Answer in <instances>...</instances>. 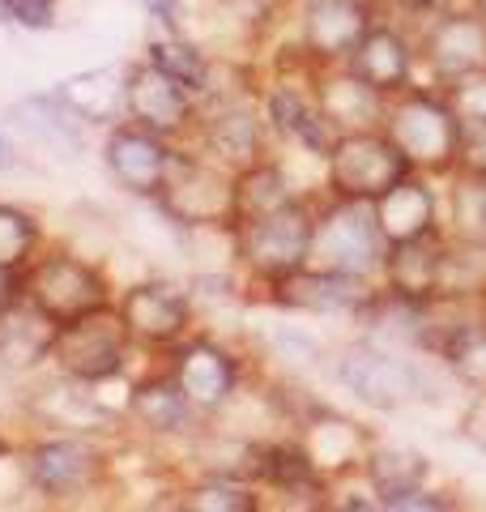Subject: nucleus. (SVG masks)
<instances>
[{
    "instance_id": "1",
    "label": "nucleus",
    "mask_w": 486,
    "mask_h": 512,
    "mask_svg": "<svg viewBox=\"0 0 486 512\" xmlns=\"http://www.w3.org/2000/svg\"><path fill=\"white\" fill-rule=\"evenodd\" d=\"M384 133L427 180H444L461 167V116L440 86H410L388 99Z\"/></svg>"
},
{
    "instance_id": "2",
    "label": "nucleus",
    "mask_w": 486,
    "mask_h": 512,
    "mask_svg": "<svg viewBox=\"0 0 486 512\" xmlns=\"http://www.w3.org/2000/svg\"><path fill=\"white\" fill-rule=\"evenodd\" d=\"M337 380H342V389L354 402H363L376 414H393L414 402H427V367L380 338L350 342L337 355Z\"/></svg>"
},
{
    "instance_id": "3",
    "label": "nucleus",
    "mask_w": 486,
    "mask_h": 512,
    "mask_svg": "<svg viewBox=\"0 0 486 512\" xmlns=\"http://www.w3.org/2000/svg\"><path fill=\"white\" fill-rule=\"evenodd\" d=\"M154 210L175 231H235V171L205 154H184L175 163L167 188L158 192Z\"/></svg>"
},
{
    "instance_id": "4",
    "label": "nucleus",
    "mask_w": 486,
    "mask_h": 512,
    "mask_svg": "<svg viewBox=\"0 0 486 512\" xmlns=\"http://www.w3.org/2000/svg\"><path fill=\"white\" fill-rule=\"evenodd\" d=\"M312 231H316V205L307 197L286 201L256 222L235 227V261L248 269L252 282H278L307 265L312 256Z\"/></svg>"
},
{
    "instance_id": "5",
    "label": "nucleus",
    "mask_w": 486,
    "mask_h": 512,
    "mask_svg": "<svg viewBox=\"0 0 486 512\" xmlns=\"http://www.w3.org/2000/svg\"><path fill=\"white\" fill-rule=\"evenodd\" d=\"M384 252H388V244H384L376 214H371L367 201L329 197L316 210L312 256H307V265L333 269V274H350V278H380Z\"/></svg>"
},
{
    "instance_id": "6",
    "label": "nucleus",
    "mask_w": 486,
    "mask_h": 512,
    "mask_svg": "<svg viewBox=\"0 0 486 512\" xmlns=\"http://www.w3.org/2000/svg\"><path fill=\"white\" fill-rule=\"evenodd\" d=\"M410 175V163L393 146L384 128L337 133L324 154V192L342 201H380L397 180Z\"/></svg>"
},
{
    "instance_id": "7",
    "label": "nucleus",
    "mask_w": 486,
    "mask_h": 512,
    "mask_svg": "<svg viewBox=\"0 0 486 512\" xmlns=\"http://www.w3.org/2000/svg\"><path fill=\"white\" fill-rule=\"evenodd\" d=\"M133 346L137 342L120 316V303L111 299L86 316L64 320L56 333V346H52V363L60 376L81 380V384H99V380H111L124 372Z\"/></svg>"
},
{
    "instance_id": "8",
    "label": "nucleus",
    "mask_w": 486,
    "mask_h": 512,
    "mask_svg": "<svg viewBox=\"0 0 486 512\" xmlns=\"http://www.w3.org/2000/svg\"><path fill=\"white\" fill-rule=\"evenodd\" d=\"M22 295L35 299L47 316L64 325V320H77V316L111 303V282L86 256L56 248L47 256H35V261L22 269Z\"/></svg>"
},
{
    "instance_id": "9",
    "label": "nucleus",
    "mask_w": 486,
    "mask_h": 512,
    "mask_svg": "<svg viewBox=\"0 0 486 512\" xmlns=\"http://www.w3.org/2000/svg\"><path fill=\"white\" fill-rule=\"evenodd\" d=\"M418 64L431 73L440 90H452L461 82L486 77V18L469 5H448L444 13L418 30Z\"/></svg>"
},
{
    "instance_id": "10",
    "label": "nucleus",
    "mask_w": 486,
    "mask_h": 512,
    "mask_svg": "<svg viewBox=\"0 0 486 512\" xmlns=\"http://www.w3.org/2000/svg\"><path fill=\"white\" fill-rule=\"evenodd\" d=\"M175 163H180V146L171 137H158L150 128L133 120H120L107 128L103 137V167L124 197L133 201H158V192L167 188Z\"/></svg>"
},
{
    "instance_id": "11",
    "label": "nucleus",
    "mask_w": 486,
    "mask_h": 512,
    "mask_svg": "<svg viewBox=\"0 0 486 512\" xmlns=\"http://www.w3.org/2000/svg\"><path fill=\"white\" fill-rule=\"evenodd\" d=\"M201 146L205 158H214L226 171H243L256 158H265V133H269V120H265V107H261V94H205L201 99Z\"/></svg>"
},
{
    "instance_id": "12",
    "label": "nucleus",
    "mask_w": 486,
    "mask_h": 512,
    "mask_svg": "<svg viewBox=\"0 0 486 512\" xmlns=\"http://www.w3.org/2000/svg\"><path fill=\"white\" fill-rule=\"evenodd\" d=\"M26 478L47 500H77L107 478V453L86 431H60L26 453Z\"/></svg>"
},
{
    "instance_id": "13",
    "label": "nucleus",
    "mask_w": 486,
    "mask_h": 512,
    "mask_svg": "<svg viewBox=\"0 0 486 512\" xmlns=\"http://www.w3.org/2000/svg\"><path fill=\"white\" fill-rule=\"evenodd\" d=\"M261 291H265V303H273L282 312L354 316V320H363L380 295L376 278H350V274H333V269H320V265H303L278 282H265Z\"/></svg>"
},
{
    "instance_id": "14",
    "label": "nucleus",
    "mask_w": 486,
    "mask_h": 512,
    "mask_svg": "<svg viewBox=\"0 0 486 512\" xmlns=\"http://www.w3.org/2000/svg\"><path fill=\"white\" fill-rule=\"evenodd\" d=\"M124 120L180 141L201 124V103L150 60H133L124 77Z\"/></svg>"
},
{
    "instance_id": "15",
    "label": "nucleus",
    "mask_w": 486,
    "mask_h": 512,
    "mask_svg": "<svg viewBox=\"0 0 486 512\" xmlns=\"http://www.w3.org/2000/svg\"><path fill=\"white\" fill-rule=\"evenodd\" d=\"M116 303L133 342L145 350H175L192 333V299L167 278H145L124 286Z\"/></svg>"
},
{
    "instance_id": "16",
    "label": "nucleus",
    "mask_w": 486,
    "mask_h": 512,
    "mask_svg": "<svg viewBox=\"0 0 486 512\" xmlns=\"http://www.w3.org/2000/svg\"><path fill=\"white\" fill-rule=\"evenodd\" d=\"M171 376H175V384L184 389V397L192 402V410H197L201 419L222 414L239 393L235 350H226L222 342L205 338V333H192V338H184L171 350Z\"/></svg>"
},
{
    "instance_id": "17",
    "label": "nucleus",
    "mask_w": 486,
    "mask_h": 512,
    "mask_svg": "<svg viewBox=\"0 0 486 512\" xmlns=\"http://www.w3.org/2000/svg\"><path fill=\"white\" fill-rule=\"evenodd\" d=\"M376 0H303L299 9V47L320 69L346 64L359 39L376 26Z\"/></svg>"
},
{
    "instance_id": "18",
    "label": "nucleus",
    "mask_w": 486,
    "mask_h": 512,
    "mask_svg": "<svg viewBox=\"0 0 486 512\" xmlns=\"http://www.w3.org/2000/svg\"><path fill=\"white\" fill-rule=\"evenodd\" d=\"M261 107H265L269 133H278L282 141H290V146H299V150L316 154V158L329 154L337 133H333V124H329V116H324V107H320V94L307 90L303 77L278 73L265 86Z\"/></svg>"
},
{
    "instance_id": "19",
    "label": "nucleus",
    "mask_w": 486,
    "mask_h": 512,
    "mask_svg": "<svg viewBox=\"0 0 486 512\" xmlns=\"http://www.w3.org/2000/svg\"><path fill=\"white\" fill-rule=\"evenodd\" d=\"M350 73H359L371 90H380L384 99L410 90L414 86V73H418V47L414 35H405L401 26L376 18V26L359 39V47L350 52L346 60Z\"/></svg>"
},
{
    "instance_id": "20",
    "label": "nucleus",
    "mask_w": 486,
    "mask_h": 512,
    "mask_svg": "<svg viewBox=\"0 0 486 512\" xmlns=\"http://www.w3.org/2000/svg\"><path fill=\"white\" fill-rule=\"evenodd\" d=\"M252 483H261L269 491L286 495L290 504H307L316 508V500L329 508V478L316 470L312 453L303 448V440H269V444H256V470H252Z\"/></svg>"
},
{
    "instance_id": "21",
    "label": "nucleus",
    "mask_w": 486,
    "mask_h": 512,
    "mask_svg": "<svg viewBox=\"0 0 486 512\" xmlns=\"http://www.w3.org/2000/svg\"><path fill=\"white\" fill-rule=\"evenodd\" d=\"M371 214H376V227L388 248L444 231L440 227V197H435L427 175H418V171L397 180L380 201H371Z\"/></svg>"
},
{
    "instance_id": "22",
    "label": "nucleus",
    "mask_w": 486,
    "mask_h": 512,
    "mask_svg": "<svg viewBox=\"0 0 486 512\" xmlns=\"http://www.w3.org/2000/svg\"><path fill=\"white\" fill-rule=\"evenodd\" d=\"M60 320H52L35 299L18 295L9 308H0V367L9 372H35L52 363Z\"/></svg>"
},
{
    "instance_id": "23",
    "label": "nucleus",
    "mask_w": 486,
    "mask_h": 512,
    "mask_svg": "<svg viewBox=\"0 0 486 512\" xmlns=\"http://www.w3.org/2000/svg\"><path fill=\"white\" fill-rule=\"evenodd\" d=\"M124 414L145 431V436H154V440H180L201 419V414L192 410V402L184 397V389L175 384L171 363H167V372L133 380V397H128Z\"/></svg>"
},
{
    "instance_id": "24",
    "label": "nucleus",
    "mask_w": 486,
    "mask_h": 512,
    "mask_svg": "<svg viewBox=\"0 0 486 512\" xmlns=\"http://www.w3.org/2000/svg\"><path fill=\"white\" fill-rule=\"evenodd\" d=\"M316 94L320 107L329 116L333 133H359V128H384L388 99L380 90H371L359 73H350L346 64L316 73Z\"/></svg>"
},
{
    "instance_id": "25",
    "label": "nucleus",
    "mask_w": 486,
    "mask_h": 512,
    "mask_svg": "<svg viewBox=\"0 0 486 512\" xmlns=\"http://www.w3.org/2000/svg\"><path fill=\"white\" fill-rule=\"evenodd\" d=\"M440 256H444V231L423 235L410 244H393L384 252V291L410 303H431L440 291Z\"/></svg>"
},
{
    "instance_id": "26",
    "label": "nucleus",
    "mask_w": 486,
    "mask_h": 512,
    "mask_svg": "<svg viewBox=\"0 0 486 512\" xmlns=\"http://www.w3.org/2000/svg\"><path fill=\"white\" fill-rule=\"evenodd\" d=\"M299 427H303V431H299L303 448L312 453L316 470L329 478V483L363 466V457H367V436H363V427H354L350 419H337V414L316 410V414H307Z\"/></svg>"
},
{
    "instance_id": "27",
    "label": "nucleus",
    "mask_w": 486,
    "mask_h": 512,
    "mask_svg": "<svg viewBox=\"0 0 486 512\" xmlns=\"http://www.w3.org/2000/svg\"><path fill=\"white\" fill-rule=\"evenodd\" d=\"M124 77H128V64H103V69L64 77L56 94L90 128H111L124 120Z\"/></svg>"
},
{
    "instance_id": "28",
    "label": "nucleus",
    "mask_w": 486,
    "mask_h": 512,
    "mask_svg": "<svg viewBox=\"0 0 486 512\" xmlns=\"http://www.w3.org/2000/svg\"><path fill=\"white\" fill-rule=\"evenodd\" d=\"M9 116L30 141H39V146L56 150V154H77L81 150V133L90 128L56 90L52 94H30V99L13 103Z\"/></svg>"
},
{
    "instance_id": "29",
    "label": "nucleus",
    "mask_w": 486,
    "mask_h": 512,
    "mask_svg": "<svg viewBox=\"0 0 486 512\" xmlns=\"http://www.w3.org/2000/svg\"><path fill=\"white\" fill-rule=\"evenodd\" d=\"M363 474H367L371 491L380 495V508H384V500H393V495L427 487L431 483V461L410 444H367Z\"/></svg>"
},
{
    "instance_id": "30",
    "label": "nucleus",
    "mask_w": 486,
    "mask_h": 512,
    "mask_svg": "<svg viewBox=\"0 0 486 512\" xmlns=\"http://www.w3.org/2000/svg\"><path fill=\"white\" fill-rule=\"evenodd\" d=\"M295 197L299 192H295V184H290L286 167L273 163V158H256V163L235 171V227L282 210V205L295 201Z\"/></svg>"
},
{
    "instance_id": "31",
    "label": "nucleus",
    "mask_w": 486,
    "mask_h": 512,
    "mask_svg": "<svg viewBox=\"0 0 486 512\" xmlns=\"http://www.w3.org/2000/svg\"><path fill=\"white\" fill-rule=\"evenodd\" d=\"M435 299L486 303V244L461 239V235H444L440 291H435Z\"/></svg>"
},
{
    "instance_id": "32",
    "label": "nucleus",
    "mask_w": 486,
    "mask_h": 512,
    "mask_svg": "<svg viewBox=\"0 0 486 512\" xmlns=\"http://www.w3.org/2000/svg\"><path fill=\"white\" fill-rule=\"evenodd\" d=\"M145 60L158 64L167 77H175V82H180L197 103L205 99V90L214 86V60H209L192 39H184L180 30L154 35L150 43H145Z\"/></svg>"
},
{
    "instance_id": "33",
    "label": "nucleus",
    "mask_w": 486,
    "mask_h": 512,
    "mask_svg": "<svg viewBox=\"0 0 486 512\" xmlns=\"http://www.w3.org/2000/svg\"><path fill=\"white\" fill-rule=\"evenodd\" d=\"M180 508L188 512H256L261 508V491L252 478H235V474H201L197 483H188Z\"/></svg>"
},
{
    "instance_id": "34",
    "label": "nucleus",
    "mask_w": 486,
    "mask_h": 512,
    "mask_svg": "<svg viewBox=\"0 0 486 512\" xmlns=\"http://www.w3.org/2000/svg\"><path fill=\"white\" fill-rule=\"evenodd\" d=\"M440 363L452 372V380L469 393H486V312H478L469 325L448 342Z\"/></svg>"
},
{
    "instance_id": "35",
    "label": "nucleus",
    "mask_w": 486,
    "mask_h": 512,
    "mask_svg": "<svg viewBox=\"0 0 486 512\" xmlns=\"http://www.w3.org/2000/svg\"><path fill=\"white\" fill-rule=\"evenodd\" d=\"M448 214H452V235L486 244V175L452 171Z\"/></svg>"
},
{
    "instance_id": "36",
    "label": "nucleus",
    "mask_w": 486,
    "mask_h": 512,
    "mask_svg": "<svg viewBox=\"0 0 486 512\" xmlns=\"http://www.w3.org/2000/svg\"><path fill=\"white\" fill-rule=\"evenodd\" d=\"M35 248H39V218L22 210V205L0 201V265L22 274L35 261Z\"/></svg>"
},
{
    "instance_id": "37",
    "label": "nucleus",
    "mask_w": 486,
    "mask_h": 512,
    "mask_svg": "<svg viewBox=\"0 0 486 512\" xmlns=\"http://www.w3.org/2000/svg\"><path fill=\"white\" fill-rule=\"evenodd\" d=\"M60 0H0V18L22 30H52Z\"/></svg>"
},
{
    "instance_id": "38",
    "label": "nucleus",
    "mask_w": 486,
    "mask_h": 512,
    "mask_svg": "<svg viewBox=\"0 0 486 512\" xmlns=\"http://www.w3.org/2000/svg\"><path fill=\"white\" fill-rule=\"evenodd\" d=\"M457 171L486 175V116L461 120V167Z\"/></svg>"
},
{
    "instance_id": "39",
    "label": "nucleus",
    "mask_w": 486,
    "mask_h": 512,
    "mask_svg": "<svg viewBox=\"0 0 486 512\" xmlns=\"http://www.w3.org/2000/svg\"><path fill=\"white\" fill-rule=\"evenodd\" d=\"M448 508H457V504H452L444 491H431V483L384 500V512H448Z\"/></svg>"
},
{
    "instance_id": "40",
    "label": "nucleus",
    "mask_w": 486,
    "mask_h": 512,
    "mask_svg": "<svg viewBox=\"0 0 486 512\" xmlns=\"http://www.w3.org/2000/svg\"><path fill=\"white\" fill-rule=\"evenodd\" d=\"M448 5H452V0H376V13H380V18H384V13H401V18H418L427 26L435 13H444Z\"/></svg>"
},
{
    "instance_id": "41",
    "label": "nucleus",
    "mask_w": 486,
    "mask_h": 512,
    "mask_svg": "<svg viewBox=\"0 0 486 512\" xmlns=\"http://www.w3.org/2000/svg\"><path fill=\"white\" fill-rule=\"evenodd\" d=\"M461 436L486 453V393L469 397V406H465V414H461Z\"/></svg>"
},
{
    "instance_id": "42",
    "label": "nucleus",
    "mask_w": 486,
    "mask_h": 512,
    "mask_svg": "<svg viewBox=\"0 0 486 512\" xmlns=\"http://www.w3.org/2000/svg\"><path fill=\"white\" fill-rule=\"evenodd\" d=\"M137 5H141L145 13H154L158 22H167V26L175 30V13H180L184 0H137Z\"/></svg>"
},
{
    "instance_id": "43",
    "label": "nucleus",
    "mask_w": 486,
    "mask_h": 512,
    "mask_svg": "<svg viewBox=\"0 0 486 512\" xmlns=\"http://www.w3.org/2000/svg\"><path fill=\"white\" fill-rule=\"evenodd\" d=\"M18 295H22V274H18V269L0 265V308H9Z\"/></svg>"
},
{
    "instance_id": "44",
    "label": "nucleus",
    "mask_w": 486,
    "mask_h": 512,
    "mask_svg": "<svg viewBox=\"0 0 486 512\" xmlns=\"http://www.w3.org/2000/svg\"><path fill=\"white\" fill-rule=\"evenodd\" d=\"M5 167H13V146L5 141V133H0V171H5Z\"/></svg>"
},
{
    "instance_id": "45",
    "label": "nucleus",
    "mask_w": 486,
    "mask_h": 512,
    "mask_svg": "<svg viewBox=\"0 0 486 512\" xmlns=\"http://www.w3.org/2000/svg\"><path fill=\"white\" fill-rule=\"evenodd\" d=\"M465 5L474 9V13H482V18H486V0H465Z\"/></svg>"
},
{
    "instance_id": "46",
    "label": "nucleus",
    "mask_w": 486,
    "mask_h": 512,
    "mask_svg": "<svg viewBox=\"0 0 486 512\" xmlns=\"http://www.w3.org/2000/svg\"><path fill=\"white\" fill-rule=\"evenodd\" d=\"M218 5H243V0H218Z\"/></svg>"
}]
</instances>
